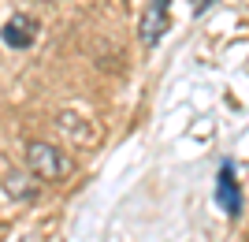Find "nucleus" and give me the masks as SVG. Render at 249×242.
Listing matches in <instances>:
<instances>
[{
    "mask_svg": "<svg viewBox=\"0 0 249 242\" xmlns=\"http://www.w3.org/2000/svg\"><path fill=\"white\" fill-rule=\"evenodd\" d=\"M26 168L41 183H60L63 175L71 171V164H67V157H63L56 146H49V142H30V146H26Z\"/></svg>",
    "mask_w": 249,
    "mask_h": 242,
    "instance_id": "1",
    "label": "nucleus"
},
{
    "mask_svg": "<svg viewBox=\"0 0 249 242\" xmlns=\"http://www.w3.org/2000/svg\"><path fill=\"white\" fill-rule=\"evenodd\" d=\"M167 26H171V0H149L145 15H142V26H138V41L145 49H153L167 34Z\"/></svg>",
    "mask_w": 249,
    "mask_h": 242,
    "instance_id": "2",
    "label": "nucleus"
},
{
    "mask_svg": "<svg viewBox=\"0 0 249 242\" xmlns=\"http://www.w3.org/2000/svg\"><path fill=\"white\" fill-rule=\"evenodd\" d=\"M0 37H4L8 49H30L34 37H37V19H34V15H11V19L4 22Z\"/></svg>",
    "mask_w": 249,
    "mask_h": 242,
    "instance_id": "3",
    "label": "nucleus"
},
{
    "mask_svg": "<svg viewBox=\"0 0 249 242\" xmlns=\"http://www.w3.org/2000/svg\"><path fill=\"white\" fill-rule=\"evenodd\" d=\"M216 201L223 205L227 216H238L242 212V190H238V179H234V168H231V160H223V168H219V179H216Z\"/></svg>",
    "mask_w": 249,
    "mask_h": 242,
    "instance_id": "4",
    "label": "nucleus"
},
{
    "mask_svg": "<svg viewBox=\"0 0 249 242\" xmlns=\"http://www.w3.org/2000/svg\"><path fill=\"white\" fill-rule=\"evenodd\" d=\"M4 190H8L15 201H37V186H34L22 171H8V175H4Z\"/></svg>",
    "mask_w": 249,
    "mask_h": 242,
    "instance_id": "5",
    "label": "nucleus"
},
{
    "mask_svg": "<svg viewBox=\"0 0 249 242\" xmlns=\"http://www.w3.org/2000/svg\"><path fill=\"white\" fill-rule=\"evenodd\" d=\"M208 4H212V0H194V11H197V15H201V11H205Z\"/></svg>",
    "mask_w": 249,
    "mask_h": 242,
    "instance_id": "6",
    "label": "nucleus"
}]
</instances>
